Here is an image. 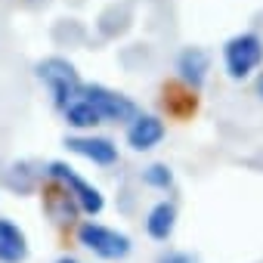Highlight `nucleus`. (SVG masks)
<instances>
[{
  "label": "nucleus",
  "mask_w": 263,
  "mask_h": 263,
  "mask_svg": "<svg viewBox=\"0 0 263 263\" xmlns=\"http://www.w3.org/2000/svg\"><path fill=\"white\" fill-rule=\"evenodd\" d=\"M78 241L99 260H108V263H118V260H127L130 251H134V238L127 232L115 229V226H105V223H96V220H84L78 226Z\"/></svg>",
  "instance_id": "obj_3"
},
{
  "label": "nucleus",
  "mask_w": 263,
  "mask_h": 263,
  "mask_svg": "<svg viewBox=\"0 0 263 263\" xmlns=\"http://www.w3.org/2000/svg\"><path fill=\"white\" fill-rule=\"evenodd\" d=\"M31 254L28 235L10 217H0V263H25Z\"/></svg>",
  "instance_id": "obj_11"
},
{
  "label": "nucleus",
  "mask_w": 263,
  "mask_h": 263,
  "mask_svg": "<svg viewBox=\"0 0 263 263\" xmlns=\"http://www.w3.org/2000/svg\"><path fill=\"white\" fill-rule=\"evenodd\" d=\"M155 263H198L189 251H164Z\"/></svg>",
  "instance_id": "obj_15"
},
{
  "label": "nucleus",
  "mask_w": 263,
  "mask_h": 263,
  "mask_svg": "<svg viewBox=\"0 0 263 263\" xmlns=\"http://www.w3.org/2000/svg\"><path fill=\"white\" fill-rule=\"evenodd\" d=\"M158 105L171 121H189L198 111V90L186 87L183 81H167V84H161Z\"/></svg>",
  "instance_id": "obj_7"
},
{
  "label": "nucleus",
  "mask_w": 263,
  "mask_h": 263,
  "mask_svg": "<svg viewBox=\"0 0 263 263\" xmlns=\"http://www.w3.org/2000/svg\"><path fill=\"white\" fill-rule=\"evenodd\" d=\"M167 137V124L161 115H149V111H137V118L127 124V146L134 152H152L161 146V140Z\"/></svg>",
  "instance_id": "obj_6"
},
{
  "label": "nucleus",
  "mask_w": 263,
  "mask_h": 263,
  "mask_svg": "<svg viewBox=\"0 0 263 263\" xmlns=\"http://www.w3.org/2000/svg\"><path fill=\"white\" fill-rule=\"evenodd\" d=\"M143 183H146L149 189L167 192V189H174V171H171L167 164H149V167L143 171Z\"/></svg>",
  "instance_id": "obj_14"
},
{
  "label": "nucleus",
  "mask_w": 263,
  "mask_h": 263,
  "mask_svg": "<svg viewBox=\"0 0 263 263\" xmlns=\"http://www.w3.org/2000/svg\"><path fill=\"white\" fill-rule=\"evenodd\" d=\"M37 78L44 81L50 99H53V108L65 111L74 99H81V90H84V81L78 74V68L65 59V56H47L34 65Z\"/></svg>",
  "instance_id": "obj_1"
},
{
  "label": "nucleus",
  "mask_w": 263,
  "mask_h": 263,
  "mask_svg": "<svg viewBox=\"0 0 263 263\" xmlns=\"http://www.w3.org/2000/svg\"><path fill=\"white\" fill-rule=\"evenodd\" d=\"M254 96H257V99L263 102V68H260V71L254 74Z\"/></svg>",
  "instance_id": "obj_16"
},
{
  "label": "nucleus",
  "mask_w": 263,
  "mask_h": 263,
  "mask_svg": "<svg viewBox=\"0 0 263 263\" xmlns=\"http://www.w3.org/2000/svg\"><path fill=\"white\" fill-rule=\"evenodd\" d=\"M56 263H81V260H78V257H68V254H65V257H59Z\"/></svg>",
  "instance_id": "obj_17"
},
{
  "label": "nucleus",
  "mask_w": 263,
  "mask_h": 263,
  "mask_svg": "<svg viewBox=\"0 0 263 263\" xmlns=\"http://www.w3.org/2000/svg\"><path fill=\"white\" fill-rule=\"evenodd\" d=\"M65 149L71 155H81L87 161H93L96 167H111L118 164V146L108 137H96V134H74L65 137Z\"/></svg>",
  "instance_id": "obj_8"
},
{
  "label": "nucleus",
  "mask_w": 263,
  "mask_h": 263,
  "mask_svg": "<svg viewBox=\"0 0 263 263\" xmlns=\"http://www.w3.org/2000/svg\"><path fill=\"white\" fill-rule=\"evenodd\" d=\"M177 217L180 214H177V204L174 201H167V198L155 201L149 208V214H146V232H149V238L167 241L174 235V229H177Z\"/></svg>",
  "instance_id": "obj_12"
},
{
  "label": "nucleus",
  "mask_w": 263,
  "mask_h": 263,
  "mask_svg": "<svg viewBox=\"0 0 263 263\" xmlns=\"http://www.w3.org/2000/svg\"><path fill=\"white\" fill-rule=\"evenodd\" d=\"M81 96L99 111V118H102V124L108 121V124H130L137 118V102L130 99V96H124V93H118V90H111V87H105V84H84V90H81Z\"/></svg>",
  "instance_id": "obj_5"
},
{
  "label": "nucleus",
  "mask_w": 263,
  "mask_h": 263,
  "mask_svg": "<svg viewBox=\"0 0 263 263\" xmlns=\"http://www.w3.org/2000/svg\"><path fill=\"white\" fill-rule=\"evenodd\" d=\"M41 204H44V214L56 223V226H71L78 217H81V208L78 201L71 198V192L59 183V180H50L44 189H41Z\"/></svg>",
  "instance_id": "obj_9"
},
{
  "label": "nucleus",
  "mask_w": 263,
  "mask_h": 263,
  "mask_svg": "<svg viewBox=\"0 0 263 263\" xmlns=\"http://www.w3.org/2000/svg\"><path fill=\"white\" fill-rule=\"evenodd\" d=\"M62 118H65V124L71 127V130H78V134H93V130L102 124V118H99V111L81 96V99H74L65 111H62Z\"/></svg>",
  "instance_id": "obj_13"
},
{
  "label": "nucleus",
  "mask_w": 263,
  "mask_h": 263,
  "mask_svg": "<svg viewBox=\"0 0 263 263\" xmlns=\"http://www.w3.org/2000/svg\"><path fill=\"white\" fill-rule=\"evenodd\" d=\"M47 177H50V180H59V183L71 192V198L78 201L81 214L99 217V214L105 211V195H102L90 180H84L71 164H65V161H50V164H47Z\"/></svg>",
  "instance_id": "obj_4"
},
{
  "label": "nucleus",
  "mask_w": 263,
  "mask_h": 263,
  "mask_svg": "<svg viewBox=\"0 0 263 263\" xmlns=\"http://www.w3.org/2000/svg\"><path fill=\"white\" fill-rule=\"evenodd\" d=\"M223 71L229 81L241 84L263 68V37L257 31H238L223 44Z\"/></svg>",
  "instance_id": "obj_2"
},
{
  "label": "nucleus",
  "mask_w": 263,
  "mask_h": 263,
  "mask_svg": "<svg viewBox=\"0 0 263 263\" xmlns=\"http://www.w3.org/2000/svg\"><path fill=\"white\" fill-rule=\"evenodd\" d=\"M211 71V53L204 47H183L177 56V81L192 90H201Z\"/></svg>",
  "instance_id": "obj_10"
}]
</instances>
